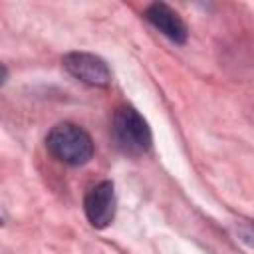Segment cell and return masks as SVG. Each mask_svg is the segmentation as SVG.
Segmentation results:
<instances>
[{"instance_id": "277c9868", "label": "cell", "mask_w": 254, "mask_h": 254, "mask_svg": "<svg viewBox=\"0 0 254 254\" xmlns=\"http://www.w3.org/2000/svg\"><path fill=\"white\" fill-rule=\"evenodd\" d=\"M85 216L95 228H105L115 218V189L111 181H101L91 187L83 200Z\"/></svg>"}, {"instance_id": "7a4b0ae2", "label": "cell", "mask_w": 254, "mask_h": 254, "mask_svg": "<svg viewBox=\"0 0 254 254\" xmlns=\"http://www.w3.org/2000/svg\"><path fill=\"white\" fill-rule=\"evenodd\" d=\"M48 151L62 163L79 167L93 157V141L81 127L73 123H58L46 137Z\"/></svg>"}, {"instance_id": "6da1fadb", "label": "cell", "mask_w": 254, "mask_h": 254, "mask_svg": "<svg viewBox=\"0 0 254 254\" xmlns=\"http://www.w3.org/2000/svg\"><path fill=\"white\" fill-rule=\"evenodd\" d=\"M111 137L115 147L131 157H139L151 147V129L143 115L131 105L115 109L111 117Z\"/></svg>"}, {"instance_id": "3957f363", "label": "cell", "mask_w": 254, "mask_h": 254, "mask_svg": "<svg viewBox=\"0 0 254 254\" xmlns=\"http://www.w3.org/2000/svg\"><path fill=\"white\" fill-rule=\"evenodd\" d=\"M62 64L67 69V73H71L75 79L87 85L105 87L111 83V69L99 56L85 54V52H71L64 56Z\"/></svg>"}, {"instance_id": "5b68a950", "label": "cell", "mask_w": 254, "mask_h": 254, "mask_svg": "<svg viewBox=\"0 0 254 254\" xmlns=\"http://www.w3.org/2000/svg\"><path fill=\"white\" fill-rule=\"evenodd\" d=\"M145 20L157 28L163 36H167L169 40L177 42V44H185L187 42V26L185 22L179 18V14L175 10H171L167 4L155 2L145 10Z\"/></svg>"}]
</instances>
